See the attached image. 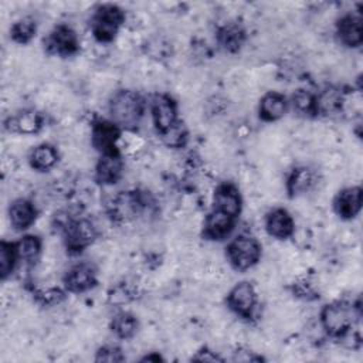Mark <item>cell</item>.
Wrapping results in <instances>:
<instances>
[{
	"mask_svg": "<svg viewBox=\"0 0 363 363\" xmlns=\"http://www.w3.org/2000/svg\"><path fill=\"white\" fill-rule=\"evenodd\" d=\"M359 316V306H353L347 302H333L323 306L320 312V325L329 336L345 337L352 332Z\"/></svg>",
	"mask_w": 363,
	"mask_h": 363,
	"instance_id": "obj_2",
	"label": "cell"
},
{
	"mask_svg": "<svg viewBox=\"0 0 363 363\" xmlns=\"http://www.w3.org/2000/svg\"><path fill=\"white\" fill-rule=\"evenodd\" d=\"M96 285V271L91 264L81 262L74 265L64 277V288L72 294L89 291Z\"/></svg>",
	"mask_w": 363,
	"mask_h": 363,
	"instance_id": "obj_11",
	"label": "cell"
},
{
	"mask_svg": "<svg viewBox=\"0 0 363 363\" xmlns=\"http://www.w3.org/2000/svg\"><path fill=\"white\" fill-rule=\"evenodd\" d=\"M336 34L346 47H359L363 41V26L359 13H349L339 18Z\"/></svg>",
	"mask_w": 363,
	"mask_h": 363,
	"instance_id": "obj_14",
	"label": "cell"
},
{
	"mask_svg": "<svg viewBox=\"0 0 363 363\" xmlns=\"http://www.w3.org/2000/svg\"><path fill=\"white\" fill-rule=\"evenodd\" d=\"M267 233L278 240H286L294 234V218L285 208H274L265 217Z\"/></svg>",
	"mask_w": 363,
	"mask_h": 363,
	"instance_id": "obj_17",
	"label": "cell"
},
{
	"mask_svg": "<svg viewBox=\"0 0 363 363\" xmlns=\"http://www.w3.org/2000/svg\"><path fill=\"white\" fill-rule=\"evenodd\" d=\"M35 296H37V301L41 305L52 306V305H57L61 301H64L65 292L62 289H60V288H48L45 291H38L35 294Z\"/></svg>",
	"mask_w": 363,
	"mask_h": 363,
	"instance_id": "obj_32",
	"label": "cell"
},
{
	"mask_svg": "<svg viewBox=\"0 0 363 363\" xmlns=\"http://www.w3.org/2000/svg\"><path fill=\"white\" fill-rule=\"evenodd\" d=\"M58 160L57 149L50 143H41L35 146L30 153V164L38 172L50 170Z\"/></svg>",
	"mask_w": 363,
	"mask_h": 363,
	"instance_id": "obj_24",
	"label": "cell"
},
{
	"mask_svg": "<svg viewBox=\"0 0 363 363\" xmlns=\"http://www.w3.org/2000/svg\"><path fill=\"white\" fill-rule=\"evenodd\" d=\"M149 206L150 200L145 191H119L112 197L108 206V211L112 220L118 223H126L136 218Z\"/></svg>",
	"mask_w": 363,
	"mask_h": 363,
	"instance_id": "obj_4",
	"label": "cell"
},
{
	"mask_svg": "<svg viewBox=\"0 0 363 363\" xmlns=\"http://www.w3.org/2000/svg\"><path fill=\"white\" fill-rule=\"evenodd\" d=\"M362 187L359 186L340 190L333 200V208L336 214L345 220L356 217L362 208Z\"/></svg>",
	"mask_w": 363,
	"mask_h": 363,
	"instance_id": "obj_15",
	"label": "cell"
},
{
	"mask_svg": "<svg viewBox=\"0 0 363 363\" xmlns=\"http://www.w3.org/2000/svg\"><path fill=\"white\" fill-rule=\"evenodd\" d=\"M37 31V23L31 17H24L16 21L10 28V37L18 44H27Z\"/></svg>",
	"mask_w": 363,
	"mask_h": 363,
	"instance_id": "obj_29",
	"label": "cell"
},
{
	"mask_svg": "<svg viewBox=\"0 0 363 363\" xmlns=\"http://www.w3.org/2000/svg\"><path fill=\"white\" fill-rule=\"evenodd\" d=\"M111 330L119 339H130L138 330V319L130 312H118L111 319Z\"/></svg>",
	"mask_w": 363,
	"mask_h": 363,
	"instance_id": "obj_25",
	"label": "cell"
},
{
	"mask_svg": "<svg viewBox=\"0 0 363 363\" xmlns=\"http://www.w3.org/2000/svg\"><path fill=\"white\" fill-rule=\"evenodd\" d=\"M292 106L298 115L316 116V99L308 89H298L292 95Z\"/></svg>",
	"mask_w": 363,
	"mask_h": 363,
	"instance_id": "obj_28",
	"label": "cell"
},
{
	"mask_svg": "<svg viewBox=\"0 0 363 363\" xmlns=\"http://www.w3.org/2000/svg\"><path fill=\"white\" fill-rule=\"evenodd\" d=\"M18 262L17 248L16 242H0V277L1 279H6L10 277L16 268V264Z\"/></svg>",
	"mask_w": 363,
	"mask_h": 363,
	"instance_id": "obj_27",
	"label": "cell"
},
{
	"mask_svg": "<svg viewBox=\"0 0 363 363\" xmlns=\"http://www.w3.org/2000/svg\"><path fill=\"white\" fill-rule=\"evenodd\" d=\"M227 306L244 319H251L257 306V292L252 284L242 281L231 288L227 295Z\"/></svg>",
	"mask_w": 363,
	"mask_h": 363,
	"instance_id": "obj_8",
	"label": "cell"
},
{
	"mask_svg": "<svg viewBox=\"0 0 363 363\" xmlns=\"http://www.w3.org/2000/svg\"><path fill=\"white\" fill-rule=\"evenodd\" d=\"M315 99H316V115L332 116L343 112L346 95L339 88L328 86L322 92L315 95Z\"/></svg>",
	"mask_w": 363,
	"mask_h": 363,
	"instance_id": "obj_18",
	"label": "cell"
},
{
	"mask_svg": "<svg viewBox=\"0 0 363 363\" xmlns=\"http://www.w3.org/2000/svg\"><path fill=\"white\" fill-rule=\"evenodd\" d=\"M61 233L64 235L67 251L71 254H79L84 251L95 241L98 235L96 227L91 220L74 217H71L68 223L61 228Z\"/></svg>",
	"mask_w": 363,
	"mask_h": 363,
	"instance_id": "obj_6",
	"label": "cell"
},
{
	"mask_svg": "<svg viewBox=\"0 0 363 363\" xmlns=\"http://www.w3.org/2000/svg\"><path fill=\"white\" fill-rule=\"evenodd\" d=\"M242 200L240 190L233 183H221L214 190L213 196V208L223 211L231 217H238L241 213Z\"/></svg>",
	"mask_w": 363,
	"mask_h": 363,
	"instance_id": "obj_12",
	"label": "cell"
},
{
	"mask_svg": "<svg viewBox=\"0 0 363 363\" xmlns=\"http://www.w3.org/2000/svg\"><path fill=\"white\" fill-rule=\"evenodd\" d=\"M292 292L295 294V296H298L301 299H305V301H313L319 296L316 289L313 288V285L308 279H301V281L294 282Z\"/></svg>",
	"mask_w": 363,
	"mask_h": 363,
	"instance_id": "obj_33",
	"label": "cell"
},
{
	"mask_svg": "<svg viewBox=\"0 0 363 363\" xmlns=\"http://www.w3.org/2000/svg\"><path fill=\"white\" fill-rule=\"evenodd\" d=\"M125 21L123 10L116 4H101L91 17V31L101 43H109Z\"/></svg>",
	"mask_w": 363,
	"mask_h": 363,
	"instance_id": "obj_3",
	"label": "cell"
},
{
	"mask_svg": "<svg viewBox=\"0 0 363 363\" xmlns=\"http://www.w3.org/2000/svg\"><path fill=\"white\" fill-rule=\"evenodd\" d=\"M234 225H235V217H231L223 211L213 208L204 220L203 235L207 240L220 241L227 238L231 234V231L234 230Z\"/></svg>",
	"mask_w": 363,
	"mask_h": 363,
	"instance_id": "obj_13",
	"label": "cell"
},
{
	"mask_svg": "<svg viewBox=\"0 0 363 363\" xmlns=\"http://www.w3.org/2000/svg\"><path fill=\"white\" fill-rule=\"evenodd\" d=\"M143 113V99L132 89L116 91L109 101L111 121L121 129H133Z\"/></svg>",
	"mask_w": 363,
	"mask_h": 363,
	"instance_id": "obj_1",
	"label": "cell"
},
{
	"mask_svg": "<svg viewBox=\"0 0 363 363\" xmlns=\"http://www.w3.org/2000/svg\"><path fill=\"white\" fill-rule=\"evenodd\" d=\"M136 298V292L135 289L126 284V282H121L116 286H113L109 292H108V302L111 305L115 306H121L125 305L128 302H130L132 299Z\"/></svg>",
	"mask_w": 363,
	"mask_h": 363,
	"instance_id": "obj_31",
	"label": "cell"
},
{
	"mask_svg": "<svg viewBox=\"0 0 363 363\" xmlns=\"http://www.w3.org/2000/svg\"><path fill=\"white\" fill-rule=\"evenodd\" d=\"M45 47L51 54L69 57L78 52L79 40L74 28L67 24H58L51 30L48 38L45 40Z\"/></svg>",
	"mask_w": 363,
	"mask_h": 363,
	"instance_id": "obj_9",
	"label": "cell"
},
{
	"mask_svg": "<svg viewBox=\"0 0 363 363\" xmlns=\"http://www.w3.org/2000/svg\"><path fill=\"white\" fill-rule=\"evenodd\" d=\"M123 359L125 356L122 354L121 349L111 345L101 347L95 356L96 362H106V363H116V362H122Z\"/></svg>",
	"mask_w": 363,
	"mask_h": 363,
	"instance_id": "obj_34",
	"label": "cell"
},
{
	"mask_svg": "<svg viewBox=\"0 0 363 363\" xmlns=\"http://www.w3.org/2000/svg\"><path fill=\"white\" fill-rule=\"evenodd\" d=\"M288 111V101L279 92H268L259 102V118L265 122H274L282 118Z\"/></svg>",
	"mask_w": 363,
	"mask_h": 363,
	"instance_id": "obj_22",
	"label": "cell"
},
{
	"mask_svg": "<svg viewBox=\"0 0 363 363\" xmlns=\"http://www.w3.org/2000/svg\"><path fill=\"white\" fill-rule=\"evenodd\" d=\"M318 183V174L311 167H296L291 172L288 182H286V190L291 197L301 196L308 193L315 187Z\"/></svg>",
	"mask_w": 363,
	"mask_h": 363,
	"instance_id": "obj_21",
	"label": "cell"
},
{
	"mask_svg": "<svg viewBox=\"0 0 363 363\" xmlns=\"http://www.w3.org/2000/svg\"><path fill=\"white\" fill-rule=\"evenodd\" d=\"M122 170L123 160L121 153L101 155L95 167V180L104 186L115 184L121 179Z\"/></svg>",
	"mask_w": 363,
	"mask_h": 363,
	"instance_id": "obj_16",
	"label": "cell"
},
{
	"mask_svg": "<svg viewBox=\"0 0 363 363\" xmlns=\"http://www.w3.org/2000/svg\"><path fill=\"white\" fill-rule=\"evenodd\" d=\"M194 360H200V362H216V360H221L220 356H217L214 352H210L207 349H201L197 356L193 357Z\"/></svg>",
	"mask_w": 363,
	"mask_h": 363,
	"instance_id": "obj_35",
	"label": "cell"
},
{
	"mask_svg": "<svg viewBox=\"0 0 363 363\" xmlns=\"http://www.w3.org/2000/svg\"><path fill=\"white\" fill-rule=\"evenodd\" d=\"M18 261L34 264L41 252V240L37 235H24L16 242Z\"/></svg>",
	"mask_w": 363,
	"mask_h": 363,
	"instance_id": "obj_26",
	"label": "cell"
},
{
	"mask_svg": "<svg viewBox=\"0 0 363 363\" xmlns=\"http://www.w3.org/2000/svg\"><path fill=\"white\" fill-rule=\"evenodd\" d=\"M160 136L169 147H183L187 142V129L182 121H177L170 129L160 133Z\"/></svg>",
	"mask_w": 363,
	"mask_h": 363,
	"instance_id": "obj_30",
	"label": "cell"
},
{
	"mask_svg": "<svg viewBox=\"0 0 363 363\" xmlns=\"http://www.w3.org/2000/svg\"><path fill=\"white\" fill-rule=\"evenodd\" d=\"M122 130L121 128L108 119H96L92 123L91 140L94 147L101 155H111V153H121L118 143L121 139Z\"/></svg>",
	"mask_w": 363,
	"mask_h": 363,
	"instance_id": "obj_7",
	"label": "cell"
},
{
	"mask_svg": "<svg viewBox=\"0 0 363 363\" xmlns=\"http://www.w3.org/2000/svg\"><path fill=\"white\" fill-rule=\"evenodd\" d=\"M225 255L234 269L245 271L259 261L261 244L251 235H238L228 242Z\"/></svg>",
	"mask_w": 363,
	"mask_h": 363,
	"instance_id": "obj_5",
	"label": "cell"
},
{
	"mask_svg": "<svg viewBox=\"0 0 363 363\" xmlns=\"http://www.w3.org/2000/svg\"><path fill=\"white\" fill-rule=\"evenodd\" d=\"M9 217H10V224L16 230L24 231L34 224L37 218V208L30 200L17 199L10 204Z\"/></svg>",
	"mask_w": 363,
	"mask_h": 363,
	"instance_id": "obj_19",
	"label": "cell"
},
{
	"mask_svg": "<svg viewBox=\"0 0 363 363\" xmlns=\"http://www.w3.org/2000/svg\"><path fill=\"white\" fill-rule=\"evenodd\" d=\"M218 44L228 52L238 51L245 41V30L237 21H231L218 28Z\"/></svg>",
	"mask_w": 363,
	"mask_h": 363,
	"instance_id": "obj_23",
	"label": "cell"
},
{
	"mask_svg": "<svg viewBox=\"0 0 363 363\" xmlns=\"http://www.w3.org/2000/svg\"><path fill=\"white\" fill-rule=\"evenodd\" d=\"M6 128L10 132L23 135H34L43 128V115L34 109H24L17 115L11 116L6 122Z\"/></svg>",
	"mask_w": 363,
	"mask_h": 363,
	"instance_id": "obj_20",
	"label": "cell"
},
{
	"mask_svg": "<svg viewBox=\"0 0 363 363\" xmlns=\"http://www.w3.org/2000/svg\"><path fill=\"white\" fill-rule=\"evenodd\" d=\"M152 119L156 130L160 133L170 129L177 121V105L173 98L164 94H157L150 102Z\"/></svg>",
	"mask_w": 363,
	"mask_h": 363,
	"instance_id": "obj_10",
	"label": "cell"
}]
</instances>
